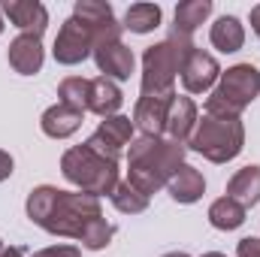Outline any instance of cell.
<instances>
[{
    "label": "cell",
    "instance_id": "12",
    "mask_svg": "<svg viewBox=\"0 0 260 257\" xmlns=\"http://www.w3.org/2000/svg\"><path fill=\"white\" fill-rule=\"evenodd\" d=\"M43 40L37 34H18L9 46V64L21 76H37L43 67Z\"/></svg>",
    "mask_w": 260,
    "mask_h": 257
},
{
    "label": "cell",
    "instance_id": "16",
    "mask_svg": "<svg viewBox=\"0 0 260 257\" xmlns=\"http://www.w3.org/2000/svg\"><path fill=\"white\" fill-rule=\"evenodd\" d=\"M82 115L85 112H79L67 103H55L52 109L43 112V133L52 136V139H67L82 127Z\"/></svg>",
    "mask_w": 260,
    "mask_h": 257
},
{
    "label": "cell",
    "instance_id": "18",
    "mask_svg": "<svg viewBox=\"0 0 260 257\" xmlns=\"http://www.w3.org/2000/svg\"><path fill=\"white\" fill-rule=\"evenodd\" d=\"M167 188L173 194V200H179V203H197L203 197V191H206V182H203V176L197 173L194 167L182 164L173 173V179L167 182Z\"/></svg>",
    "mask_w": 260,
    "mask_h": 257
},
{
    "label": "cell",
    "instance_id": "34",
    "mask_svg": "<svg viewBox=\"0 0 260 257\" xmlns=\"http://www.w3.org/2000/svg\"><path fill=\"white\" fill-rule=\"evenodd\" d=\"M0 254H3V242H0Z\"/></svg>",
    "mask_w": 260,
    "mask_h": 257
},
{
    "label": "cell",
    "instance_id": "19",
    "mask_svg": "<svg viewBox=\"0 0 260 257\" xmlns=\"http://www.w3.org/2000/svg\"><path fill=\"white\" fill-rule=\"evenodd\" d=\"M227 197L236 200L242 209L254 206L260 200V167H245V170H239V173L230 179V185H227Z\"/></svg>",
    "mask_w": 260,
    "mask_h": 257
},
{
    "label": "cell",
    "instance_id": "23",
    "mask_svg": "<svg viewBox=\"0 0 260 257\" xmlns=\"http://www.w3.org/2000/svg\"><path fill=\"white\" fill-rule=\"evenodd\" d=\"M160 6L157 3H133L124 12V27L133 34H151L160 24Z\"/></svg>",
    "mask_w": 260,
    "mask_h": 257
},
{
    "label": "cell",
    "instance_id": "24",
    "mask_svg": "<svg viewBox=\"0 0 260 257\" xmlns=\"http://www.w3.org/2000/svg\"><path fill=\"white\" fill-rule=\"evenodd\" d=\"M58 103H67L79 112H88V100H91V79H82V76H70L61 82L58 88Z\"/></svg>",
    "mask_w": 260,
    "mask_h": 257
},
{
    "label": "cell",
    "instance_id": "29",
    "mask_svg": "<svg viewBox=\"0 0 260 257\" xmlns=\"http://www.w3.org/2000/svg\"><path fill=\"white\" fill-rule=\"evenodd\" d=\"M251 30H254V34L260 37V3L254 6V9H251Z\"/></svg>",
    "mask_w": 260,
    "mask_h": 257
},
{
    "label": "cell",
    "instance_id": "14",
    "mask_svg": "<svg viewBox=\"0 0 260 257\" xmlns=\"http://www.w3.org/2000/svg\"><path fill=\"white\" fill-rule=\"evenodd\" d=\"M197 106L191 97H173V103H170V112H167V133H170V139H176V142H185L188 145V139H191V133L197 127Z\"/></svg>",
    "mask_w": 260,
    "mask_h": 257
},
{
    "label": "cell",
    "instance_id": "27",
    "mask_svg": "<svg viewBox=\"0 0 260 257\" xmlns=\"http://www.w3.org/2000/svg\"><path fill=\"white\" fill-rule=\"evenodd\" d=\"M236 254H239V257H260V239H254V236L242 239V242H239V248H236Z\"/></svg>",
    "mask_w": 260,
    "mask_h": 257
},
{
    "label": "cell",
    "instance_id": "33",
    "mask_svg": "<svg viewBox=\"0 0 260 257\" xmlns=\"http://www.w3.org/2000/svg\"><path fill=\"white\" fill-rule=\"evenodd\" d=\"M0 34H3V15H0Z\"/></svg>",
    "mask_w": 260,
    "mask_h": 257
},
{
    "label": "cell",
    "instance_id": "5",
    "mask_svg": "<svg viewBox=\"0 0 260 257\" xmlns=\"http://www.w3.org/2000/svg\"><path fill=\"white\" fill-rule=\"evenodd\" d=\"M61 170H64L67 182L79 185L85 194H94V197L112 194L118 185V164L106 160L103 154H97L88 145L70 148L61 160Z\"/></svg>",
    "mask_w": 260,
    "mask_h": 257
},
{
    "label": "cell",
    "instance_id": "6",
    "mask_svg": "<svg viewBox=\"0 0 260 257\" xmlns=\"http://www.w3.org/2000/svg\"><path fill=\"white\" fill-rule=\"evenodd\" d=\"M260 94V70L251 64H236L227 73H221V85L206 100L209 115L239 118V112Z\"/></svg>",
    "mask_w": 260,
    "mask_h": 257
},
{
    "label": "cell",
    "instance_id": "32",
    "mask_svg": "<svg viewBox=\"0 0 260 257\" xmlns=\"http://www.w3.org/2000/svg\"><path fill=\"white\" fill-rule=\"evenodd\" d=\"M203 257H227V254H221V251H209V254H203Z\"/></svg>",
    "mask_w": 260,
    "mask_h": 257
},
{
    "label": "cell",
    "instance_id": "28",
    "mask_svg": "<svg viewBox=\"0 0 260 257\" xmlns=\"http://www.w3.org/2000/svg\"><path fill=\"white\" fill-rule=\"evenodd\" d=\"M9 176H12V157L6 151H0V182L9 179Z\"/></svg>",
    "mask_w": 260,
    "mask_h": 257
},
{
    "label": "cell",
    "instance_id": "15",
    "mask_svg": "<svg viewBox=\"0 0 260 257\" xmlns=\"http://www.w3.org/2000/svg\"><path fill=\"white\" fill-rule=\"evenodd\" d=\"M94 61L106 73V79H130L133 73V52L124 43H106L94 49Z\"/></svg>",
    "mask_w": 260,
    "mask_h": 257
},
{
    "label": "cell",
    "instance_id": "20",
    "mask_svg": "<svg viewBox=\"0 0 260 257\" xmlns=\"http://www.w3.org/2000/svg\"><path fill=\"white\" fill-rule=\"evenodd\" d=\"M212 46L218 52H239L242 43H245V30H242V21L236 15H221L215 24H212V34H209Z\"/></svg>",
    "mask_w": 260,
    "mask_h": 257
},
{
    "label": "cell",
    "instance_id": "25",
    "mask_svg": "<svg viewBox=\"0 0 260 257\" xmlns=\"http://www.w3.org/2000/svg\"><path fill=\"white\" fill-rule=\"evenodd\" d=\"M109 197H112L115 209H118V212H124V215H136V212H142V209L148 206V194H142L139 188H133L130 182L115 185V191L109 194Z\"/></svg>",
    "mask_w": 260,
    "mask_h": 257
},
{
    "label": "cell",
    "instance_id": "13",
    "mask_svg": "<svg viewBox=\"0 0 260 257\" xmlns=\"http://www.w3.org/2000/svg\"><path fill=\"white\" fill-rule=\"evenodd\" d=\"M173 97L176 94H167V97H139L133 121L139 124L142 136H160L167 130V112H170Z\"/></svg>",
    "mask_w": 260,
    "mask_h": 257
},
{
    "label": "cell",
    "instance_id": "11",
    "mask_svg": "<svg viewBox=\"0 0 260 257\" xmlns=\"http://www.w3.org/2000/svg\"><path fill=\"white\" fill-rule=\"evenodd\" d=\"M0 9H3V15H6L15 27H21L24 34L43 37V30H46V24H49V12H46V6L37 3V0H3Z\"/></svg>",
    "mask_w": 260,
    "mask_h": 257
},
{
    "label": "cell",
    "instance_id": "26",
    "mask_svg": "<svg viewBox=\"0 0 260 257\" xmlns=\"http://www.w3.org/2000/svg\"><path fill=\"white\" fill-rule=\"evenodd\" d=\"M34 257H82V254H79L76 245H55V248H43V251H37Z\"/></svg>",
    "mask_w": 260,
    "mask_h": 257
},
{
    "label": "cell",
    "instance_id": "10",
    "mask_svg": "<svg viewBox=\"0 0 260 257\" xmlns=\"http://www.w3.org/2000/svg\"><path fill=\"white\" fill-rule=\"evenodd\" d=\"M218 79H221L218 61H215L209 52H203V49L194 46V49L188 52L185 64H182V85H185V91H188V94H203V91H209Z\"/></svg>",
    "mask_w": 260,
    "mask_h": 257
},
{
    "label": "cell",
    "instance_id": "3",
    "mask_svg": "<svg viewBox=\"0 0 260 257\" xmlns=\"http://www.w3.org/2000/svg\"><path fill=\"white\" fill-rule=\"evenodd\" d=\"M191 49H194V43L185 37H176V34L157 46H148L142 55V97L176 94L173 82L182 73V64H185Z\"/></svg>",
    "mask_w": 260,
    "mask_h": 257
},
{
    "label": "cell",
    "instance_id": "2",
    "mask_svg": "<svg viewBox=\"0 0 260 257\" xmlns=\"http://www.w3.org/2000/svg\"><path fill=\"white\" fill-rule=\"evenodd\" d=\"M185 142L176 139H164V136H139L136 142H130L127 151V167H130V185L139 188L142 194H151L167 188V182L173 179V173L182 167L185 157Z\"/></svg>",
    "mask_w": 260,
    "mask_h": 257
},
{
    "label": "cell",
    "instance_id": "31",
    "mask_svg": "<svg viewBox=\"0 0 260 257\" xmlns=\"http://www.w3.org/2000/svg\"><path fill=\"white\" fill-rule=\"evenodd\" d=\"M164 257H188L185 251H170V254H164Z\"/></svg>",
    "mask_w": 260,
    "mask_h": 257
},
{
    "label": "cell",
    "instance_id": "22",
    "mask_svg": "<svg viewBox=\"0 0 260 257\" xmlns=\"http://www.w3.org/2000/svg\"><path fill=\"white\" fill-rule=\"evenodd\" d=\"M209 221H212V227H218V230H236V227H242V221H245V209H242L236 200L221 197V200H215V203L209 206Z\"/></svg>",
    "mask_w": 260,
    "mask_h": 257
},
{
    "label": "cell",
    "instance_id": "30",
    "mask_svg": "<svg viewBox=\"0 0 260 257\" xmlns=\"http://www.w3.org/2000/svg\"><path fill=\"white\" fill-rule=\"evenodd\" d=\"M0 257H24V251H21V248H3Z\"/></svg>",
    "mask_w": 260,
    "mask_h": 257
},
{
    "label": "cell",
    "instance_id": "1",
    "mask_svg": "<svg viewBox=\"0 0 260 257\" xmlns=\"http://www.w3.org/2000/svg\"><path fill=\"white\" fill-rule=\"evenodd\" d=\"M27 218L55 236L79 239L91 251L106 248L115 236V227L106 224L100 212V197L85 191H58L52 185L34 188L27 197Z\"/></svg>",
    "mask_w": 260,
    "mask_h": 257
},
{
    "label": "cell",
    "instance_id": "9",
    "mask_svg": "<svg viewBox=\"0 0 260 257\" xmlns=\"http://www.w3.org/2000/svg\"><path fill=\"white\" fill-rule=\"evenodd\" d=\"M130 136H133V121L124 118V115H112V118H106L100 127L94 130V136L85 145L94 148L97 154H103L106 160L118 164V154H121V148L130 142Z\"/></svg>",
    "mask_w": 260,
    "mask_h": 257
},
{
    "label": "cell",
    "instance_id": "17",
    "mask_svg": "<svg viewBox=\"0 0 260 257\" xmlns=\"http://www.w3.org/2000/svg\"><path fill=\"white\" fill-rule=\"evenodd\" d=\"M121 100H124V94H121V88H118L112 79H106V76L91 79L88 112H97V115H103V118H112V115L121 109Z\"/></svg>",
    "mask_w": 260,
    "mask_h": 257
},
{
    "label": "cell",
    "instance_id": "7",
    "mask_svg": "<svg viewBox=\"0 0 260 257\" xmlns=\"http://www.w3.org/2000/svg\"><path fill=\"white\" fill-rule=\"evenodd\" d=\"M94 37V49L106 43H121V24L115 21V12L103 0H79L73 12Z\"/></svg>",
    "mask_w": 260,
    "mask_h": 257
},
{
    "label": "cell",
    "instance_id": "21",
    "mask_svg": "<svg viewBox=\"0 0 260 257\" xmlns=\"http://www.w3.org/2000/svg\"><path fill=\"white\" fill-rule=\"evenodd\" d=\"M209 15H212V0H188V3H179V9H176V30L173 34L191 40V34H194Z\"/></svg>",
    "mask_w": 260,
    "mask_h": 257
},
{
    "label": "cell",
    "instance_id": "4",
    "mask_svg": "<svg viewBox=\"0 0 260 257\" xmlns=\"http://www.w3.org/2000/svg\"><path fill=\"white\" fill-rule=\"evenodd\" d=\"M245 142V130L239 118H224V115H203L197 121L194 133L188 139V145L200 151L203 157H209L212 164H227L242 151Z\"/></svg>",
    "mask_w": 260,
    "mask_h": 257
},
{
    "label": "cell",
    "instance_id": "8",
    "mask_svg": "<svg viewBox=\"0 0 260 257\" xmlns=\"http://www.w3.org/2000/svg\"><path fill=\"white\" fill-rule=\"evenodd\" d=\"M55 61L58 64H82L91 52H94V37H91V30L76 18V15H70L64 21V27L58 30V37H55Z\"/></svg>",
    "mask_w": 260,
    "mask_h": 257
}]
</instances>
